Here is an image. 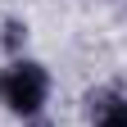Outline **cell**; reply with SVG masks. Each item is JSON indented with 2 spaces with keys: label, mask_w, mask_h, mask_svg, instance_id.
<instances>
[{
  "label": "cell",
  "mask_w": 127,
  "mask_h": 127,
  "mask_svg": "<svg viewBox=\"0 0 127 127\" xmlns=\"http://www.w3.org/2000/svg\"><path fill=\"white\" fill-rule=\"evenodd\" d=\"M50 95H55V73L45 59L18 55L0 64V114H9L14 123L50 114Z\"/></svg>",
  "instance_id": "1"
},
{
  "label": "cell",
  "mask_w": 127,
  "mask_h": 127,
  "mask_svg": "<svg viewBox=\"0 0 127 127\" xmlns=\"http://www.w3.org/2000/svg\"><path fill=\"white\" fill-rule=\"evenodd\" d=\"M86 127H127V91L118 82H100L86 91Z\"/></svg>",
  "instance_id": "2"
},
{
  "label": "cell",
  "mask_w": 127,
  "mask_h": 127,
  "mask_svg": "<svg viewBox=\"0 0 127 127\" xmlns=\"http://www.w3.org/2000/svg\"><path fill=\"white\" fill-rule=\"evenodd\" d=\"M27 41H32V23L18 18V14H5V18H0V55H5V59L32 55V50H27Z\"/></svg>",
  "instance_id": "3"
},
{
  "label": "cell",
  "mask_w": 127,
  "mask_h": 127,
  "mask_svg": "<svg viewBox=\"0 0 127 127\" xmlns=\"http://www.w3.org/2000/svg\"><path fill=\"white\" fill-rule=\"evenodd\" d=\"M18 127H59L50 114H41V118H27V123H18Z\"/></svg>",
  "instance_id": "4"
}]
</instances>
